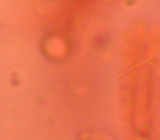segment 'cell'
<instances>
[{"label": "cell", "mask_w": 160, "mask_h": 140, "mask_svg": "<svg viewBox=\"0 0 160 140\" xmlns=\"http://www.w3.org/2000/svg\"><path fill=\"white\" fill-rule=\"evenodd\" d=\"M78 140H114L111 137L104 135L102 133H96V131H83L79 135Z\"/></svg>", "instance_id": "6da1fadb"}]
</instances>
